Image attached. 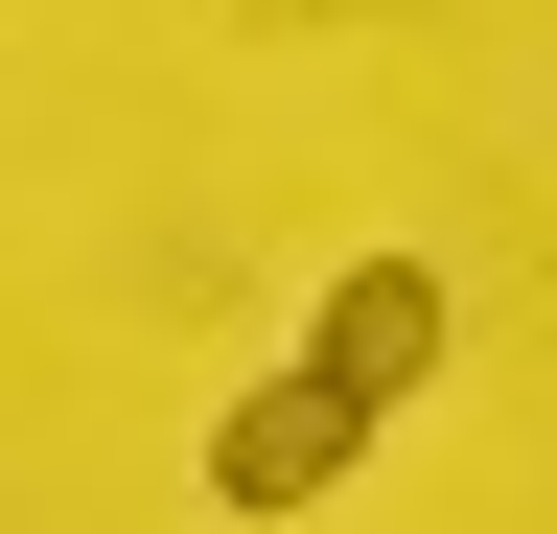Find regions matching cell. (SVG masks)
Masks as SVG:
<instances>
[{
    "mask_svg": "<svg viewBox=\"0 0 557 534\" xmlns=\"http://www.w3.org/2000/svg\"><path fill=\"white\" fill-rule=\"evenodd\" d=\"M348 464H372V419H348V395H302V372H256L233 419H209V488H233V511H325Z\"/></svg>",
    "mask_w": 557,
    "mask_h": 534,
    "instance_id": "7a4b0ae2",
    "label": "cell"
},
{
    "mask_svg": "<svg viewBox=\"0 0 557 534\" xmlns=\"http://www.w3.org/2000/svg\"><path fill=\"white\" fill-rule=\"evenodd\" d=\"M418 372H442V280H418V256H348V280H325V325H302V395L395 419Z\"/></svg>",
    "mask_w": 557,
    "mask_h": 534,
    "instance_id": "6da1fadb",
    "label": "cell"
}]
</instances>
